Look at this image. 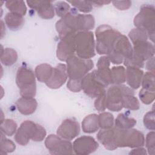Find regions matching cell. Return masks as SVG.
Masks as SVG:
<instances>
[{"label": "cell", "instance_id": "6da1fadb", "mask_svg": "<svg viewBox=\"0 0 155 155\" xmlns=\"http://www.w3.org/2000/svg\"><path fill=\"white\" fill-rule=\"evenodd\" d=\"M94 19L91 15H82L76 8L68 13L56 24V28L61 39L79 31H88L94 27Z\"/></svg>", "mask_w": 155, "mask_h": 155}, {"label": "cell", "instance_id": "7a4b0ae2", "mask_svg": "<svg viewBox=\"0 0 155 155\" xmlns=\"http://www.w3.org/2000/svg\"><path fill=\"white\" fill-rule=\"evenodd\" d=\"M46 136V131L41 125L30 120L23 122L15 136L16 142L21 145H25L31 139L33 141H42Z\"/></svg>", "mask_w": 155, "mask_h": 155}, {"label": "cell", "instance_id": "3957f363", "mask_svg": "<svg viewBox=\"0 0 155 155\" xmlns=\"http://www.w3.org/2000/svg\"><path fill=\"white\" fill-rule=\"evenodd\" d=\"M114 141L116 148L139 147L144 145L143 134L135 129H122L117 127L113 128Z\"/></svg>", "mask_w": 155, "mask_h": 155}, {"label": "cell", "instance_id": "277c9868", "mask_svg": "<svg viewBox=\"0 0 155 155\" xmlns=\"http://www.w3.org/2000/svg\"><path fill=\"white\" fill-rule=\"evenodd\" d=\"M121 33L107 25L99 26L96 30V49L99 54H109L117 38Z\"/></svg>", "mask_w": 155, "mask_h": 155}, {"label": "cell", "instance_id": "5b68a950", "mask_svg": "<svg viewBox=\"0 0 155 155\" xmlns=\"http://www.w3.org/2000/svg\"><path fill=\"white\" fill-rule=\"evenodd\" d=\"M134 24L137 28L147 32L149 38L154 42L155 28V12L153 5L144 4L140 7L139 13L134 17Z\"/></svg>", "mask_w": 155, "mask_h": 155}, {"label": "cell", "instance_id": "8992f818", "mask_svg": "<svg viewBox=\"0 0 155 155\" xmlns=\"http://www.w3.org/2000/svg\"><path fill=\"white\" fill-rule=\"evenodd\" d=\"M75 51L78 57L90 59L95 55L94 40L91 31H79L74 35Z\"/></svg>", "mask_w": 155, "mask_h": 155}, {"label": "cell", "instance_id": "52a82bcc", "mask_svg": "<svg viewBox=\"0 0 155 155\" xmlns=\"http://www.w3.org/2000/svg\"><path fill=\"white\" fill-rule=\"evenodd\" d=\"M16 82L22 97H33L35 96V77L31 69L26 67H19L16 73Z\"/></svg>", "mask_w": 155, "mask_h": 155}, {"label": "cell", "instance_id": "ba28073f", "mask_svg": "<svg viewBox=\"0 0 155 155\" xmlns=\"http://www.w3.org/2000/svg\"><path fill=\"white\" fill-rule=\"evenodd\" d=\"M67 72L70 79L81 80L94 66L91 59H83L74 55L67 61Z\"/></svg>", "mask_w": 155, "mask_h": 155}, {"label": "cell", "instance_id": "9c48e42d", "mask_svg": "<svg viewBox=\"0 0 155 155\" xmlns=\"http://www.w3.org/2000/svg\"><path fill=\"white\" fill-rule=\"evenodd\" d=\"M133 54L132 46L127 36L120 34L116 39L108 57L113 64H119L123 59H129Z\"/></svg>", "mask_w": 155, "mask_h": 155}, {"label": "cell", "instance_id": "30bf717a", "mask_svg": "<svg viewBox=\"0 0 155 155\" xmlns=\"http://www.w3.org/2000/svg\"><path fill=\"white\" fill-rule=\"evenodd\" d=\"M133 91L125 85H118L110 87L106 93V108L113 111H120L123 108V96Z\"/></svg>", "mask_w": 155, "mask_h": 155}, {"label": "cell", "instance_id": "8fae6325", "mask_svg": "<svg viewBox=\"0 0 155 155\" xmlns=\"http://www.w3.org/2000/svg\"><path fill=\"white\" fill-rule=\"evenodd\" d=\"M106 86L98 77L96 71L86 74L81 79V88L91 97H97L105 92Z\"/></svg>", "mask_w": 155, "mask_h": 155}, {"label": "cell", "instance_id": "7c38bea8", "mask_svg": "<svg viewBox=\"0 0 155 155\" xmlns=\"http://www.w3.org/2000/svg\"><path fill=\"white\" fill-rule=\"evenodd\" d=\"M45 145L51 154H71L73 153L71 143L54 134H50L46 138Z\"/></svg>", "mask_w": 155, "mask_h": 155}, {"label": "cell", "instance_id": "4fadbf2b", "mask_svg": "<svg viewBox=\"0 0 155 155\" xmlns=\"http://www.w3.org/2000/svg\"><path fill=\"white\" fill-rule=\"evenodd\" d=\"M97 148L98 143L96 140L87 136L76 139L73 144V150L77 154H88L95 151Z\"/></svg>", "mask_w": 155, "mask_h": 155}, {"label": "cell", "instance_id": "5bb4252c", "mask_svg": "<svg viewBox=\"0 0 155 155\" xmlns=\"http://www.w3.org/2000/svg\"><path fill=\"white\" fill-rule=\"evenodd\" d=\"M75 34L68 35L61 39V41L58 44L56 55L60 61H66L69 58L74 55V53L75 52Z\"/></svg>", "mask_w": 155, "mask_h": 155}, {"label": "cell", "instance_id": "9a60e30c", "mask_svg": "<svg viewBox=\"0 0 155 155\" xmlns=\"http://www.w3.org/2000/svg\"><path fill=\"white\" fill-rule=\"evenodd\" d=\"M80 132L78 122L72 119H67L62 122L57 130V134L61 137L70 140L76 137Z\"/></svg>", "mask_w": 155, "mask_h": 155}, {"label": "cell", "instance_id": "2e32d148", "mask_svg": "<svg viewBox=\"0 0 155 155\" xmlns=\"http://www.w3.org/2000/svg\"><path fill=\"white\" fill-rule=\"evenodd\" d=\"M68 77L67 67L65 64H59L53 68L51 77L45 82V84L50 88H58L67 81Z\"/></svg>", "mask_w": 155, "mask_h": 155}, {"label": "cell", "instance_id": "e0dca14e", "mask_svg": "<svg viewBox=\"0 0 155 155\" xmlns=\"http://www.w3.org/2000/svg\"><path fill=\"white\" fill-rule=\"evenodd\" d=\"M28 6L35 9L38 15L44 19H51L54 17V6L50 1H27Z\"/></svg>", "mask_w": 155, "mask_h": 155}, {"label": "cell", "instance_id": "ac0fdd59", "mask_svg": "<svg viewBox=\"0 0 155 155\" xmlns=\"http://www.w3.org/2000/svg\"><path fill=\"white\" fill-rule=\"evenodd\" d=\"M110 61L108 56H102L97 61V69L96 70V73L107 87L111 84V69H110Z\"/></svg>", "mask_w": 155, "mask_h": 155}, {"label": "cell", "instance_id": "d6986e66", "mask_svg": "<svg viewBox=\"0 0 155 155\" xmlns=\"http://www.w3.org/2000/svg\"><path fill=\"white\" fill-rule=\"evenodd\" d=\"M143 71L139 68L128 66L126 70V81L130 87L134 89H137L141 84Z\"/></svg>", "mask_w": 155, "mask_h": 155}, {"label": "cell", "instance_id": "ffe728a7", "mask_svg": "<svg viewBox=\"0 0 155 155\" xmlns=\"http://www.w3.org/2000/svg\"><path fill=\"white\" fill-rule=\"evenodd\" d=\"M19 111L22 114L28 115L35 112L37 108V102L33 97H22L16 102Z\"/></svg>", "mask_w": 155, "mask_h": 155}, {"label": "cell", "instance_id": "44dd1931", "mask_svg": "<svg viewBox=\"0 0 155 155\" xmlns=\"http://www.w3.org/2000/svg\"><path fill=\"white\" fill-rule=\"evenodd\" d=\"M97 137L106 149L109 150H114L117 148L114 142L113 128L103 129L102 130H101L98 133Z\"/></svg>", "mask_w": 155, "mask_h": 155}, {"label": "cell", "instance_id": "7402d4cb", "mask_svg": "<svg viewBox=\"0 0 155 155\" xmlns=\"http://www.w3.org/2000/svg\"><path fill=\"white\" fill-rule=\"evenodd\" d=\"M99 127L98 115L91 114L87 116L82 122V128L85 133H92L96 132Z\"/></svg>", "mask_w": 155, "mask_h": 155}, {"label": "cell", "instance_id": "603a6c76", "mask_svg": "<svg viewBox=\"0 0 155 155\" xmlns=\"http://www.w3.org/2000/svg\"><path fill=\"white\" fill-rule=\"evenodd\" d=\"M19 14L10 12L5 16V22L7 27L12 30H16L20 28L24 22V18Z\"/></svg>", "mask_w": 155, "mask_h": 155}, {"label": "cell", "instance_id": "cb8c5ba5", "mask_svg": "<svg viewBox=\"0 0 155 155\" xmlns=\"http://www.w3.org/2000/svg\"><path fill=\"white\" fill-rule=\"evenodd\" d=\"M53 68L47 64L38 65L35 68V74L38 80L42 82H46L50 79L53 72Z\"/></svg>", "mask_w": 155, "mask_h": 155}, {"label": "cell", "instance_id": "d4e9b609", "mask_svg": "<svg viewBox=\"0 0 155 155\" xmlns=\"http://www.w3.org/2000/svg\"><path fill=\"white\" fill-rule=\"evenodd\" d=\"M125 81L126 70L124 67H113L111 69V84L120 85Z\"/></svg>", "mask_w": 155, "mask_h": 155}, {"label": "cell", "instance_id": "484cf974", "mask_svg": "<svg viewBox=\"0 0 155 155\" xmlns=\"http://www.w3.org/2000/svg\"><path fill=\"white\" fill-rule=\"evenodd\" d=\"M18 59L16 51L10 48L3 49L2 47V51L1 56V62L4 65H11L13 64Z\"/></svg>", "mask_w": 155, "mask_h": 155}, {"label": "cell", "instance_id": "4316f807", "mask_svg": "<svg viewBox=\"0 0 155 155\" xmlns=\"http://www.w3.org/2000/svg\"><path fill=\"white\" fill-rule=\"evenodd\" d=\"M136 124V120L129 117L124 113L119 114L115 121L116 127L122 129H130Z\"/></svg>", "mask_w": 155, "mask_h": 155}, {"label": "cell", "instance_id": "83f0119b", "mask_svg": "<svg viewBox=\"0 0 155 155\" xmlns=\"http://www.w3.org/2000/svg\"><path fill=\"white\" fill-rule=\"evenodd\" d=\"M5 6L11 12L21 16L25 15L27 12V8L23 1H8L5 2Z\"/></svg>", "mask_w": 155, "mask_h": 155}, {"label": "cell", "instance_id": "f1b7e54d", "mask_svg": "<svg viewBox=\"0 0 155 155\" xmlns=\"http://www.w3.org/2000/svg\"><path fill=\"white\" fill-rule=\"evenodd\" d=\"M123 107L136 110L139 108V102L134 96V91L126 93L123 96Z\"/></svg>", "mask_w": 155, "mask_h": 155}, {"label": "cell", "instance_id": "f546056e", "mask_svg": "<svg viewBox=\"0 0 155 155\" xmlns=\"http://www.w3.org/2000/svg\"><path fill=\"white\" fill-rule=\"evenodd\" d=\"M99 127L102 129H109L112 128L114 123L113 114L110 113L104 112L98 115Z\"/></svg>", "mask_w": 155, "mask_h": 155}, {"label": "cell", "instance_id": "4dcf8cb0", "mask_svg": "<svg viewBox=\"0 0 155 155\" xmlns=\"http://www.w3.org/2000/svg\"><path fill=\"white\" fill-rule=\"evenodd\" d=\"M16 123L12 119H5L1 122V131L8 136H12L16 131Z\"/></svg>", "mask_w": 155, "mask_h": 155}, {"label": "cell", "instance_id": "1f68e13d", "mask_svg": "<svg viewBox=\"0 0 155 155\" xmlns=\"http://www.w3.org/2000/svg\"><path fill=\"white\" fill-rule=\"evenodd\" d=\"M68 2L72 4L76 9L84 13L90 12L93 9L92 1H68Z\"/></svg>", "mask_w": 155, "mask_h": 155}, {"label": "cell", "instance_id": "d6a6232c", "mask_svg": "<svg viewBox=\"0 0 155 155\" xmlns=\"http://www.w3.org/2000/svg\"><path fill=\"white\" fill-rule=\"evenodd\" d=\"M142 88L154 91V72H147L143 78Z\"/></svg>", "mask_w": 155, "mask_h": 155}, {"label": "cell", "instance_id": "836d02e7", "mask_svg": "<svg viewBox=\"0 0 155 155\" xmlns=\"http://www.w3.org/2000/svg\"><path fill=\"white\" fill-rule=\"evenodd\" d=\"M128 36L132 42L138 41H147L148 38V35L146 31L137 28L133 29L129 33Z\"/></svg>", "mask_w": 155, "mask_h": 155}, {"label": "cell", "instance_id": "e575fe53", "mask_svg": "<svg viewBox=\"0 0 155 155\" xmlns=\"http://www.w3.org/2000/svg\"><path fill=\"white\" fill-rule=\"evenodd\" d=\"M54 8L57 15L61 18H63L70 11V5L65 1H58L54 5Z\"/></svg>", "mask_w": 155, "mask_h": 155}, {"label": "cell", "instance_id": "d590c367", "mask_svg": "<svg viewBox=\"0 0 155 155\" xmlns=\"http://www.w3.org/2000/svg\"><path fill=\"white\" fill-rule=\"evenodd\" d=\"M4 133L1 131V151H4V153H10L13 151L15 150V143L10 140L6 139L4 137Z\"/></svg>", "mask_w": 155, "mask_h": 155}, {"label": "cell", "instance_id": "8d00e7d4", "mask_svg": "<svg viewBox=\"0 0 155 155\" xmlns=\"http://www.w3.org/2000/svg\"><path fill=\"white\" fill-rule=\"evenodd\" d=\"M139 96L141 101L143 104H150L154 99V91L142 88L139 92Z\"/></svg>", "mask_w": 155, "mask_h": 155}, {"label": "cell", "instance_id": "74e56055", "mask_svg": "<svg viewBox=\"0 0 155 155\" xmlns=\"http://www.w3.org/2000/svg\"><path fill=\"white\" fill-rule=\"evenodd\" d=\"M143 124L148 130L154 131L155 129L154 125V112L150 111L146 113L143 117Z\"/></svg>", "mask_w": 155, "mask_h": 155}, {"label": "cell", "instance_id": "f35d334b", "mask_svg": "<svg viewBox=\"0 0 155 155\" xmlns=\"http://www.w3.org/2000/svg\"><path fill=\"white\" fill-rule=\"evenodd\" d=\"M146 147L148 149V153L154 155L155 153V137L154 131L148 133L147 135Z\"/></svg>", "mask_w": 155, "mask_h": 155}, {"label": "cell", "instance_id": "ab89813d", "mask_svg": "<svg viewBox=\"0 0 155 155\" xmlns=\"http://www.w3.org/2000/svg\"><path fill=\"white\" fill-rule=\"evenodd\" d=\"M95 108L99 111H103L106 108V91L102 93L101 95L97 97L94 102Z\"/></svg>", "mask_w": 155, "mask_h": 155}, {"label": "cell", "instance_id": "60d3db41", "mask_svg": "<svg viewBox=\"0 0 155 155\" xmlns=\"http://www.w3.org/2000/svg\"><path fill=\"white\" fill-rule=\"evenodd\" d=\"M67 88L74 92H79L82 90L81 80L70 79H69L67 82Z\"/></svg>", "mask_w": 155, "mask_h": 155}, {"label": "cell", "instance_id": "b9f144b4", "mask_svg": "<svg viewBox=\"0 0 155 155\" xmlns=\"http://www.w3.org/2000/svg\"><path fill=\"white\" fill-rule=\"evenodd\" d=\"M112 3L115 7L120 10H127L131 5V2L130 1H114Z\"/></svg>", "mask_w": 155, "mask_h": 155}, {"label": "cell", "instance_id": "7bdbcfd3", "mask_svg": "<svg viewBox=\"0 0 155 155\" xmlns=\"http://www.w3.org/2000/svg\"><path fill=\"white\" fill-rule=\"evenodd\" d=\"M154 56H153L152 58H151L150 59V60L147 62V68L148 70H149L150 71L152 72H154Z\"/></svg>", "mask_w": 155, "mask_h": 155}, {"label": "cell", "instance_id": "ee69618b", "mask_svg": "<svg viewBox=\"0 0 155 155\" xmlns=\"http://www.w3.org/2000/svg\"><path fill=\"white\" fill-rule=\"evenodd\" d=\"M130 154H146L147 153L144 148H139L133 150V151L131 152H130Z\"/></svg>", "mask_w": 155, "mask_h": 155}]
</instances>
